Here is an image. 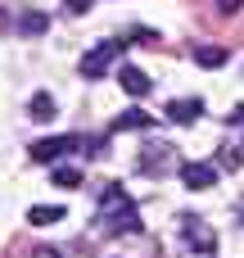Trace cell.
Instances as JSON below:
<instances>
[{"label":"cell","instance_id":"obj_13","mask_svg":"<svg viewBox=\"0 0 244 258\" xmlns=\"http://www.w3.org/2000/svg\"><path fill=\"white\" fill-rule=\"evenodd\" d=\"M195 63L199 68H222L226 63V45H199L195 50Z\"/></svg>","mask_w":244,"mask_h":258},{"label":"cell","instance_id":"obj_5","mask_svg":"<svg viewBox=\"0 0 244 258\" xmlns=\"http://www.w3.org/2000/svg\"><path fill=\"white\" fill-rule=\"evenodd\" d=\"M181 240H186L199 258H213V249H217V231H213L204 218H195V213L181 218Z\"/></svg>","mask_w":244,"mask_h":258},{"label":"cell","instance_id":"obj_8","mask_svg":"<svg viewBox=\"0 0 244 258\" xmlns=\"http://www.w3.org/2000/svg\"><path fill=\"white\" fill-rule=\"evenodd\" d=\"M168 118H172L177 127H195V122L204 118V100H199V95H195V100H190V95H186V100H172V104H168Z\"/></svg>","mask_w":244,"mask_h":258},{"label":"cell","instance_id":"obj_19","mask_svg":"<svg viewBox=\"0 0 244 258\" xmlns=\"http://www.w3.org/2000/svg\"><path fill=\"white\" fill-rule=\"evenodd\" d=\"M32 258H63V254H59V249H36Z\"/></svg>","mask_w":244,"mask_h":258},{"label":"cell","instance_id":"obj_17","mask_svg":"<svg viewBox=\"0 0 244 258\" xmlns=\"http://www.w3.org/2000/svg\"><path fill=\"white\" fill-rule=\"evenodd\" d=\"M217 9H222V14H240L244 0H217Z\"/></svg>","mask_w":244,"mask_h":258},{"label":"cell","instance_id":"obj_7","mask_svg":"<svg viewBox=\"0 0 244 258\" xmlns=\"http://www.w3.org/2000/svg\"><path fill=\"white\" fill-rule=\"evenodd\" d=\"M118 82H122V91H127V95H136V100L154 91L149 73H145V68H136V63H122V68H118Z\"/></svg>","mask_w":244,"mask_h":258},{"label":"cell","instance_id":"obj_14","mask_svg":"<svg viewBox=\"0 0 244 258\" xmlns=\"http://www.w3.org/2000/svg\"><path fill=\"white\" fill-rule=\"evenodd\" d=\"M244 163V145H226L222 154H217V168H226V172H235Z\"/></svg>","mask_w":244,"mask_h":258},{"label":"cell","instance_id":"obj_12","mask_svg":"<svg viewBox=\"0 0 244 258\" xmlns=\"http://www.w3.org/2000/svg\"><path fill=\"white\" fill-rule=\"evenodd\" d=\"M27 222L32 227H54V222H63V209L59 204H32L27 209Z\"/></svg>","mask_w":244,"mask_h":258},{"label":"cell","instance_id":"obj_1","mask_svg":"<svg viewBox=\"0 0 244 258\" xmlns=\"http://www.w3.org/2000/svg\"><path fill=\"white\" fill-rule=\"evenodd\" d=\"M100 222H104V231H131V236L145 227L136 200H131L118 181H109V186L100 190Z\"/></svg>","mask_w":244,"mask_h":258},{"label":"cell","instance_id":"obj_3","mask_svg":"<svg viewBox=\"0 0 244 258\" xmlns=\"http://www.w3.org/2000/svg\"><path fill=\"white\" fill-rule=\"evenodd\" d=\"M86 145V136H41V141H32V163H59L63 154H72V150H82Z\"/></svg>","mask_w":244,"mask_h":258},{"label":"cell","instance_id":"obj_11","mask_svg":"<svg viewBox=\"0 0 244 258\" xmlns=\"http://www.w3.org/2000/svg\"><path fill=\"white\" fill-rule=\"evenodd\" d=\"M27 113H32L36 122H50V118L59 113V109H54V95H50V91H36V95L27 100Z\"/></svg>","mask_w":244,"mask_h":258},{"label":"cell","instance_id":"obj_18","mask_svg":"<svg viewBox=\"0 0 244 258\" xmlns=\"http://www.w3.org/2000/svg\"><path fill=\"white\" fill-rule=\"evenodd\" d=\"M231 122H235V127H244V104H235V109H231Z\"/></svg>","mask_w":244,"mask_h":258},{"label":"cell","instance_id":"obj_15","mask_svg":"<svg viewBox=\"0 0 244 258\" xmlns=\"http://www.w3.org/2000/svg\"><path fill=\"white\" fill-rule=\"evenodd\" d=\"M54 186L77 190V186H82V172H77V168H54Z\"/></svg>","mask_w":244,"mask_h":258},{"label":"cell","instance_id":"obj_10","mask_svg":"<svg viewBox=\"0 0 244 258\" xmlns=\"http://www.w3.org/2000/svg\"><path fill=\"white\" fill-rule=\"evenodd\" d=\"M145 127H154V113H145V109H122L113 118V132H145Z\"/></svg>","mask_w":244,"mask_h":258},{"label":"cell","instance_id":"obj_16","mask_svg":"<svg viewBox=\"0 0 244 258\" xmlns=\"http://www.w3.org/2000/svg\"><path fill=\"white\" fill-rule=\"evenodd\" d=\"M91 5H95V0H63V9H68V14H86Z\"/></svg>","mask_w":244,"mask_h":258},{"label":"cell","instance_id":"obj_9","mask_svg":"<svg viewBox=\"0 0 244 258\" xmlns=\"http://www.w3.org/2000/svg\"><path fill=\"white\" fill-rule=\"evenodd\" d=\"M14 32L18 36H41V32H50V14L45 9H23L14 18Z\"/></svg>","mask_w":244,"mask_h":258},{"label":"cell","instance_id":"obj_2","mask_svg":"<svg viewBox=\"0 0 244 258\" xmlns=\"http://www.w3.org/2000/svg\"><path fill=\"white\" fill-rule=\"evenodd\" d=\"M122 50H127V41H118V36H113V41L91 45V50L82 54V77H86V82H91V77H104V73L122 59Z\"/></svg>","mask_w":244,"mask_h":258},{"label":"cell","instance_id":"obj_4","mask_svg":"<svg viewBox=\"0 0 244 258\" xmlns=\"http://www.w3.org/2000/svg\"><path fill=\"white\" fill-rule=\"evenodd\" d=\"M172 168H181L177 145H168V141H149V145L140 150V172H145V177H163V172H172Z\"/></svg>","mask_w":244,"mask_h":258},{"label":"cell","instance_id":"obj_6","mask_svg":"<svg viewBox=\"0 0 244 258\" xmlns=\"http://www.w3.org/2000/svg\"><path fill=\"white\" fill-rule=\"evenodd\" d=\"M177 172H181L186 190H213V186H217V163H199V159H190V163H181Z\"/></svg>","mask_w":244,"mask_h":258}]
</instances>
